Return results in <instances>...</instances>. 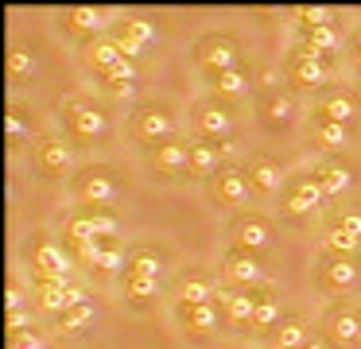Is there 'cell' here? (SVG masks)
<instances>
[{
    "label": "cell",
    "mask_w": 361,
    "mask_h": 349,
    "mask_svg": "<svg viewBox=\"0 0 361 349\" xmlns=\"http://www.w3.org/2000/svg\"><path fill=\"white\" fill-rule=\"evenodd\" d=\"M24 264L32 271V279H71L74 256L63 240H55L51 233H32L24 245Z\"/></svg>",
    "instance_id": "3"
},
{
    "label": "cell",
    "mask_w": 361,
    "mask_h": 349,
    "mask_svg": "<svg viewBox=\"0 0 361 349\" xmlns=\"http://www.w3.org/2000/svg\"><path fill=\"white\" fill-rule=\"evenodd\" d=\"M295 121H299V97L295 93H288L283 85H268V90L257 93V124L268 136L291 132Z\"/></svg>",
    "instance_id": "6"
},
{
    "label": "cell",
    "mask_w": 361,
    "mask_h": 349,
    "mask_svg": "<svg viewBox=\"0 0 361 349\" xmlns=\"http://www.w3.org/2000/svg\"><path fill=\"white\" fill-rule=\"evenodd\" d=\"M109 39L121 47V51H125V59L140 62L144 54L156 47L159 23L152 20V16H117V20H113V27H109Z\"/></svg>",
    "instance_id": "14"
},
{
    "label": "cell",
    "mask_w": 361,
    "mask_h": 349,
    "mask_svg": "<svg viewBox=\"0 0 361 349\" xmlns=\"http://www.w3.org/2000/svg\"><path fill=\"white\" fill-rule=\"evenodd\" d=\"M4 302H8V310H27V307H24V287H20V283H8Z\"/></svg>",
    "instance_id": "45"
},
{
    "label": "cell",
    "mask_w": 361,
    "mask_h": 349,
    "mask_svg": "<svg viewBox=\"0 0 361 349\" xmlns=\"http://www.w3.org/2000/svg\"><path fill=\"white\" fill-rule=\"evenodd\" d=\"M221 271L233 287H264L268 283V260L260 252H245V248H226L221 252Z\"/></svg>",
    "instance_id": "18"
},
{
    "label": "cell",
    "mask_w": 361,
    "mask_h": 349,
    "mask_svg": "<svg viewBox=\"0 0 361 349\" xmlns=\"http://www.w3.org/2000/svg\"><path fill=\"white\" fill-rule=\"evenodd\" d=\"M229 248H245V252H260L276 245V221L260 209H241V214L229 217Z\"/></svg>",
    "instance_id": "9"
},
{
    "label": "cell",
    "mask_w": 361,
    "mask_h": 349,
    "mask_svg": "<svg viewBox=\"0 0 361 349\" xmlns=\"http://www.w3.org/2000/svg\"><path fill=\"white\" fill-rule=\"evenodd\" d=\"M190 62H195L202 74H221V70L245 66L241 39L226 35V31H206V35L195 43V51H190Z\"/></svg>",
    "instance_id": "5"
},
{
    "label": "cell",
    "mask_w": 361,
    "mask_h": 349,
    "mask_svg": "<svg viewBox=\"0 0 361 349\" xmlns=\"http://www.w3.org/2000/svg\"><path fill=\"white\" fill-rule=\"evenodd\" d=\"M311 116H319V121H334V124H350L361 116V97L353 90H345V85H330L326 93H319V101H314Z\"/></svg>",
    "instance_id": "22"
},
{
    "label": "cell",
    "mask_w": 361,
    "mask_h": 349,
    "mask_svg": "<svg viewBox=\"0 0 361 349\" xmlns=\"http://www.w3.org/2000/svg\"><path fill=\"white\" fill-rule=\"evenodd\" d=\"M175 322H179L190 338H214V333L226 326V314H221L218 302H198V307L175 302Z\"/></svg>",
    "instance_id": "25"
},
{
    "label": "cell",
    "mask_w": 361,
    "mask_h": 349,
    "mask_svg": "<svg viewBox=\"0 0 361 349\" xmlns=\"http://www.w3.org/2000/svg\"><path fill=\"white\" fill-rule=\"evenodd\" d=\"M82 214H86V221L94 225L102 237H117L121 233V221H117V214H113V206H78Z\"/></svg>",
    "instance_id": "41"
},
{
    "label": "cell",
    "mask_w": 361,
    "mask_h": 349,
    "mask_svg": "<svg viewBox=\"0 0 361 349\" xmlns=\"http://www.w3.org/2000/svg\"><path fill=\"white\" fill-rule=\"evenodd\" d=\"M94 322V302H78V307L63 310V314H55V330L59 333H82L86 326Z\"/></svg>",
    "instance_id": "40"
},
{
    "label": "cell",
    "mask_w": 361,
    "mask_h": 349,
    "mask_svg": "<svg viewBox=\"0 0 361 349\" xmlns=\"http://www.w3.org/2000/svg\"><path fill=\"white\" fill-rule=\"evenodd\" d=\"M8 349H43V333H39V326H27V330L8 333Z\"/></svg>",
    "instance_id": "43"
},
{
    "label": "cell",
    "mask_w": 361,
    "mask_h": 349,
    "mask_svg": "<svg viewBox=\"0 0 361 349\" xmlns=\"http://www.w3.org/2000/svg\"><path fill=\"white\" fill-rule=\"evenodd\" d=\"M4 70H8V82L27 85V82H35V74H39V54H35L27 43H12L8 59H4Z\"/></svg>",
    "instance_id": "34"
},
{
    "label": "cell",
    "mask_w": 361,
    "mask_h": 349,
    "mask_svg": "<svg viewBox=\"0 0 361 349\" xmlns=\"http://www.w3.org/2000/svg\"><path fill=\"white\" fill-rule=\"evenodd\" d=\"M226 152H221L218 140H202V136H190V175L198 178H214L221 167H226Z\"/></svg>",
    "instance_id": "30"
},
{
    "label": "cell",
    "mask_w": 361,
    "mask_h": 349,
    "mask_svg": "<svg viewBox=\"0 0 361 349\" xmlns=\"http://www.w3.org/2000/svg\"><path fill=\"white\" fill-rule=\"evenodd\" d=\"M241 167H245V175H249L257 198H280L283 183H288V171H283L280 155H272V152H252L249 159L241 163Z\"/></svg>",
    "instance_id": "17"
},
{
    "label": "cell",
    "mask_w": 361,
    "mask_h": 349,
    "mask_svg": "<svg viewBox=\"0 0 361 349\" xmlns=\"http://www.w3.org/2000/svg\"><path fill=\"white\" fill-rule=\"evenodd\" d=\"M32 291H35L39 310H43V314H51V318L90 299V295L82 291V287H74L71 279H32Z\"/></svg>",
    "instance_id": "21"
},
{
    "label": "cell",
    "mask_w": 361,
    "mask_h": 349,
    "mask_svg": "<svg viewBox=\"0 0 361 349\" xmlns=\"http://www.w3.org/2000/svg\"><path fill=\"white\" fill-rule=\"evenodd\" d=\"M59 27L66 31V35L82 39V43H94V39L109 35V12H102V8L94 4H74V8H63L59 12Z\"/></svg>",
    "instance_id": "19"
},
{
    "label": "cell",
    "mask_w": 361,
    "mask_h": 349,
    "mask_svg": "<svg viewBox=\"0 0 361 349\" xmlns=\"http://www.w3.org/2000/svg\"><path fill=\"white\" fill-rule=\"evenodd\" d=\"M322 248L326 252H345L357 256L361 248V206L357 202H342L326 214V225H322Z\"/></svg>",
    "instance_id": "8"
},
{
    "label": "cell",
    "mask_w": 361,
    "mask_h": 349,
    "mask_svg": "<svg viewBox=\"0 0 361 349\" xmlns=\"http://www.w3.org/2000/svg\"><path fill=\"white\" fill-rule=\"evenodd\" d=\"M288 314L283 310V299H280V287H272V283H264V287H257V314H252V330H260V333H268L280 318Z\"/></svg>",
    "instance_id": "33"
},
{
    "label": "cell",
    "mask_w": 361,
    "mask_h": 349,
    "mask_svg": "<svg viewBox=\"0 0 361 349\" xmlns=\"http://www.w3.org/2000/svg\"><path fill=\"white\" fill-rule=\"evenodd\" d=\"M121 291H125V302L136 310H148L156 307V299L164 295V279H152V276H136V271H125L121 276Z\"/></svg>",
    "instance_id": "31"
},
{
    "label": "cell",
    "mask_w": 361,
    "mask_h": 349,
    "mask_svg": "<svg viewBox=\"0 0 361 349\" xmlns=\"http://www.w3.org/2000/svg\"><path fill=\"white\" fill-rule=\"evenodd\" d=\"M82 62H86V70L94 78H105V74H113L117 66H125L128 59H125V51H121L109 35H102V39H94V43L82 47Z\"/></svg>",
    "instance_id": "27"
},
{
    "label": "cell",
    "mask_w": 361,
    "mask_h": 349,
    "mask_svg": "<svg viewBox=\"0 0 361 349\" xmlns=\"http://www.w3.org/2000/svg\"><path fill=\"white\" fill-rule=\"evenodd\" d=\"M128 271H136V276H152V279H164V271H167L164 248H156V245L128 248Z\"/></svg>",
    "instance_id": "36"
},
{
    "label": "cell",
    "mask_w": 361,
    "mask_h": 349,
    "mask_svg": "<svg viewBox=\"0 0 361 349\" xmlns=\"http://www.w3.org/2000/svg\"><path fill=\"white\" fill-rule=\"evenodd\" d=\"M314 333H319V330H314L311 318L299 314V310H288V314H283L280 322L264 333V345L268 349H303Z\"/></svg>",
    "instance_id": "23"
},
{
    "label": "cell",
    "mask_w": 361,
    "mask_h": 349,
    "mask_svg": "<svg viewBox=\"0 0 361 349\" xmlns=\"http://www.w3.org/2000/svg\"><path fill=\"white\" fill-rule=\"evenodd\" d=\"M90 268H94L102 279H117V276H125V271H128V248H125V240H121V237H105V240H97Z\"/></svg>",
    "instance_id": "28"
},
{
    "label": "cell",
    "mask_w": 361,
    "mask_h": 349,
    "mask_svg": "<svg viewBox=\"0 0 361 349\" xmlns=\"http://www.w3.org/2000/svg\"><path fill=\"white\" fill-rule=\"evenodd\" d=\"M206 194H210V202L218 209H237V214L249 209V202L257 198V190H252L241 163H226L214 178H206Z\"/></svg>",
    "instance_id": "10"
},
{
    "label": "cell",
    "mask_w": 361,
    "mask_h": 349,
    "mask_svg": "<svg viewBox=\"0 0 361 349\" xmlns=\"http://www.w3.org/2000/svg\"><path fill=\"white\" fill-rule=\"evenodd\" d=\"M311 136L322 152H342V147L353 144V128L350 124H334V121H319L311 116Z\"/></svg>",
    "instance_id": "37"
},
{
    "label": "cell",
    "mask_w": 361,
    "mask_h": 349,
    "mask_svg": "<svg viewBox=\"0 0 361 349\" xmlns=\"http://www.w3.org/2000/svg\"><path fill=\"white\" fill-rule=\"evenodd\" d=\"M311 175L319 178V186H322V194H326V198H338V194L350 190V183H353L350 167H345V163H338V159H319L311 167Z\"/></svg>",
    "instance_id": "35"
},
{
    "label": "cell",
    "mask_w": 361,
    "mask_h": 349,
    "mask_svg": "<svg viewBox=\"0 0 361 349\" xmlns=\"http://www.w3.org/2000/svg\"><path fill=\"white\" fill-rule=\"evenodd\" d=\"M206 90L221 101H241L245 93L252 90V70L249 66H237V70H221V74H202Z\"/></svg>",
    "instance_id": "29"
},
{
    "label": "cell",
    "mask_w": 361,
    "mask_h": 349,
    "mask_svg": "<svg viewBox=\"0 0 361 349\" xmlns=\"http://www.w3.org/2000/svg\"><path fill=\"white\" fill-rule=\"evenodd\" d=\"M314 283L330 295H350L353 287L361 283V260L345 252H326L322 248L314 256Z\"/></svg>",
    "instance_id": "12"
},
{
    "label": "cell",
    "mask_w": 361,
    "mask_h": 349,
    "mask_svg": "<svg viewBox=\"0 0 361 349\" xmlns=\"http://www.w3.org/2000/svg\"><path fill=\"white\" fill-rule=\"evenodd\" d=\"M283 74H288V82L303 93H326L330 85H334V66H330V59L307 54V51H299V47L288 54Z\"/></svg>",
    "instance_id": "15"
},
{
    "label": "cell",
    "mask_w": 361,
    "mask_h": 349,
    "mask_svg": "<svg viewBox=\"0 0 361 349\" xmlns=\"http://www.w3.org/2000/svg\"><path fill=\"white\" fill-rule=\"evenodd\" d=\"M32 167L39 171L47 183H59V178L74 175V159H71V144L63 136H39L32 147Z\"/></svg>",
    "instance_id": "16"
},
{
    "label": "cell",
    "mask_w": 361,
    "mask_h": 349,
    "mask_svg": "<svg viewBox=\"0 0 361 349\" xmlns=\"http://www.w3.org/2000/svg\"><path fill=\"white\" fill-rule=\"evenodd\" d=\"M322 206H326V194H322L319 178H314L311 171H299V175H291L288 183H283V190H280V214L288 217V221L303 225V221H311Z\"/></svg>",
    "instance_id": "4"
},
{
    "label": "cell",
    "mask_w": 361,
    "mask_h": 349,
    "mask_svg": "<svg viewBox=\"0 0 361 349\" xmlns=\"http://www.w3.org/2000/svg\"><path fill=\"white\" fill-rule=\"evenodd\" d=\"M299 27H326V23H338L334 20V8H322V4H303V8H291Z\"/></svg>",
    "instance_id": "42"
},
{
    "label": "cell",
    "mask_w": 361,
    "mask_h": 349,
    "mask_svg": "<svg viewBox=\"0 0 361 349\" xmlns=\"http://www.w3.org/2000/svg\"><path fill=\"white\" fill-rule=\"evenodd\" d=\"M175 124H179V116H175L171 101H140V105L128 113L125 128H128V140H136V144L148 152V147L164 144L167 136H179Z\"/></svg>",
    "instance_id": "2"
},
{
    "label": "cell",
    "mask_w": 361,
    "mask_h": 349,
    "mask_svg": "<svg viewBox=\"0 0 361 349\" xmlns=\"http://www.w3.org/2000/svg\"><path fill=\"white\" fill-rule=\"evenodd\" d=\"M233 124H237V109L233 101H221V97H202L190 105V128H195V136L202 140H233Z\"/></svg>",
    "instance_id": "11"
},
{
    "label": "cell",
    "mask_w": 361,
    "mask_h": 349,
    "mask_svg": "<svg viewBox=\"0 0 361 349\" xmlns=\"http://www.w3.org/2000/svg\"><path fill=\"white\" fill-rule=\"evenodd\" d=\"M94 82L102 85V90L109 93V97H133V90L144 82V78H140V66H136V62L128 59L125 66H117L113 74H105V78H94Z\"/></svg>",
    "instance_id": "38"
},
{
    "label": "cell",
    "mask_w": 361,
    "mask_h": 349,
    "mask_svg": "<svg viewBox=\"0 0 361 349\" xmlns=\"http://www.w3.org/2000/svg\"><path fill=\"white\" fill-rule=\"evenodd\" d=\"M32 326V310H8V333L27 330Z\"/></svg>",
    "instance_id": "44"
},
{
    "label": "cell",
    "mask_w": 361,
    "mask_h": 349,
    "mask_svg": "<svg viewBox=\"0 0 361 349\" xmlns=\"http://www.w3.org/2000/svg\"><path fill=\"white\" fill-rule=\"evenodd\" d=\"M322 338L334 349H361V307L350 299H334L322 310Z\"/></svg>",
    "instance_id": "13"
},
{
    "label": "cell",
    "mask_w": 361,
    "mask_h": 349,
    "mask_svg": "<svg viewBox=\"0 0 361 349\" xmlns=\"http://www.w3.org/2000/svg\"><path fill=\"white\" fill-rule=\"evenodd\" d=\"M218 307L226 314V326L229 330H249L252 326V314H257V291L252 287H218Z\"/></svg>",
    "instance_id": "24"
},
{
    "label": "cell",
    "mask_w": 361,
    "mask_h": 349,
    "mask_svg": "<svg viewBox=\"0 0 361 349\" xmlns=\"http://www.w3.org/2000/svg\"><path fill=\"white\" fill-rule=\"evenodd\" d=\"M4 132H8V147H24L35 136V121L24 105H8L4 113Z\"/></svg>",
    "instance_id": "39"
},
{
    "label": "cell",
    "mask_w": 361,
    "mask_h": 349,
    "mask_svg": "<svg viewBox=\"0 0 361 349\" xmlns=\"http://www.w3.org/2000/svg\"><path fill=\"white\" fill-rule=\"evenodd\" d=\"M295 43H299V51H307V54L330 59V54H338V47H342V31H338V23H326V27H299Z\"/></svg>",
    "instance_id": "32"
},
{
    "label": "cell",
    "mask_w": 361,
    "mask_h": 349,
    "mask_svg": "<svg viewBox=\"0 0 361 349\" xmlns=\"http://www.w3.org/2000/svg\"><path fill=\"white\" fill-rule=\"evenodd\" d=\"M71 194L78 198V206H113L121 198V183L113 167L90 163V167H78L71 175Z\"/></svg>",
    "instance_id": "7"
},
{
    "label": "cell",
    "mask_w": 361,
    "mask_h": 349,
    "mask_svg": "<svg viewBox=\"0 0 361 349\" xmlns=\"http://www.w3.org/2000/svg\"><path fill=\"white\" fill-rule=\"evenodd\" d=\"M350 59L361 70V27H353V35H350Z\"/></svg>",
    "instance_id": "46"
},
{
    "label": "cell",
    "mask_w": 361,
    "mask_h": 349,
    "mask_svg": "<svg viewBox=\"0 0 361 349\" xmlns=\"http://www.w3.org/2000/svg\"><path fill=\"white\" fill-rule=\"evenodd\" d=\"M63 132L74 144L94 147V144H105L113 136V121H109L102 101L86 97V93H74V97L63 101Z\"/></svg>",
    "instance_id": "1"
},
{
    "label": "cell",
    "mask_w": 361,
    "mask_h": 349,
    "mask_svg": "<svg viewBox=\"0 0 361 349\" xmlns=\"http://www.w3.org/2000/svg\"><path fill=\"white\" fill-rule=\"evenodd\" d=\"M303 349H334V345H330V341H326V338H322V330H319V333H314V338H311V341H307V345H303Z\"/></svg>",
    "instance_id": "47"
},
{
    "label": "cell",
    "mask_w": 361,
    "mask_h": 349,
    "mask_svg": "<svg viewBox=\"0 0 361 349\" xmlns=\"http://www.w3.org/2000/svg\"><path fill=\"white\" fill-rule=\"evenodd\" d=\"M175 302H187V307H198V302H218V283L210 279V271L202 268H183L171 283Z\"/></svg>",
    "instance_id": "26"
},
{
    "label": "cell",
    "mask_w": 361,
    "mask_h": 349,
    "mask_svg": "<svg viewBox=\"0 0 361 349\" xmlns=\"http://www.w3.org/2000/svg\"><path fill=\"white\" fill-rule=\"evenodd\" d=\"M144 155H148V167L164 178L190 175V140H183V136H167L164 144L148 147Z\"/></svg>",
    "instance_id": "20"
}]
</instances>
